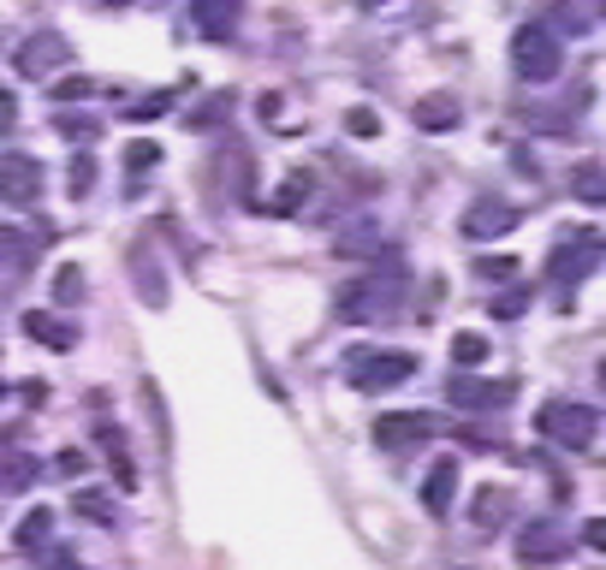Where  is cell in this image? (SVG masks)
<instances>
[{
    "label": "cell",
    "instance_id": "obj_1",
    "mask_svg": "<svg viewBox=\"0 0 606 570\" xmlns=\"http://www.w3.org/2000/svg\"><path fill=\"white\" fill-rule=\"evenodd\" d=\"M512 66L523 84H553L565 66V48L559 36H553V24H523V30L512 36Z\"/></svg>",
    "mask_w": 606,
    "mask_h": 570
},
{
    "label": "cell",
    "instance_id": "obj_2",
    "mask_svg": "<svg viewBox=\"0 0 606 570\" xmlns=\"http://www.w3.org/2000/svg\"><path fill=\"white\" fill-rule=\"evenodd\" d=\"M535 428H541V440H553V446H565V452H589L595 446L601 416L589 410V404H577V398H553V404H541Z\"/></svg>",
    "mask_w": 606,
    "mask_h": 570
},
{
    "label": "cell",
    "instance_id": "obj_3",
    "mask_svg": "<svg viewBox=\"0 0 606 570\" xmlns=\"http://www.w3.org/2000/svg\"><path fill=\"white\" fill-rule=\"evenodd\" d=\"M416 375V357L411 351H351L345 357V380L357 392H387V387H404V380Z\"/></svg>",
    "mask_w": 606,
    "mask_h": 570
},
{
    "label": "cell",
    "instance_id": "obj_4",
    "mask_svg": "<svg viewBox=\"0 0 606 570\" xmlns=\"http://www.w3.org/2000/svg\"><path fill=\"white\" fill-rule=\"evenodd\" d=\"M404 303V280H351L345 291H339V315L345 321H387Z\"/></svg>",
    "mask_w": 606,
    "mask_h": 570
},
{
    "label": "cell",
    "instance_id": "obj_5",
    "mask_svg": "<svg viewBox=\"0 0 606 570\" xmlns=\"http://www.w3.org/2000/svg\"><path fill=\"white\" fill-rule=\"evenodd\" d=\"M595 268H601V232H565V244L547 256L553 286H583Z\"/></svg>",
    "mask_w": 606,
    "mask_h": 570
},
{
    "label": "cell",
    "instance_id": "obj_6",
    "mask_svg": "<svg viewBox=\"0 0 606 570\" xmlns=\"http://www.w3.org/2000/svg\"><path fill=\"white\" fill-rule=\"evenodd\" d=\"M517 220H523V208H517V202H505V197H476L470 208H464L458 232H464V238H505Z\"/></svg>",
    "mask_w": 606,
    "mask_h": 570
},
{
    "label": "cell",
    "instance_id": "obj_7",
    "mask_svg": "<svg viewBox=\"0 0 606 570\" xmlns=\"http://www.w3.org/2000/svg\"><path fill=\"white\" fill-rule=\"evenodd\" d=\"M36 197H42V161L0 155V202H12V208H36Z\"/></svg>",
    "mask_w": 606,
    "mask_h": 570
},
{
    "label": "cell",
    "instance_id": "obj_8",
    "mask_svg": "<svg viewBox=\"0 0 606 570\" xmlns=\"http://www.w3.org/2000/svg\"><path fill=\"white\" fill-rule=\"evenodd\" d=\"M434 416H422V410H393V416H381L375 422V446L381 452H404V446H422V440H434Z\"/></svg>",
    "mask_w": 606,
    "mask_h": 570
},
{
    "label": "cell",
    "instance_id": "obj_9",
    "mask_svg": "<svg viewBox=\"0 0 606 570\" xmlns=\"http://www.w3.org/2000/svg\"><path fill=\"white\" fill-rule=\"evenodd\" d=\"M446 398L458 404V410H505V404L517 398V380H470V375H458L446 387Z\"/></svg>",
    "mask_w": 606,
    "mask_h": 570
},
{
    "label": "cell",
    "instance_id": "obj_10",
    "mask_svg": "<svg viewBox=\"0 0 606 570\" xmlns=\"http://www.w3.org/2000/svg\"><path fill=\"white\" fill-rule=\"evenodd\" d=\"M559 553H565V523L535 517V523L517 529V559H523V565H553Z\"/></svg>",
    "mask_w": 606,
    "mask_h": 570
},
{
    "label": "cell",
    "instance_id": "obj_11",
    "mask_svg": "<svg viewBox=\"0 0 606 570\" xmlns=\"http://www.w3.org/2000/svg\"><path fill=\"white\" fill-rule=\"evenodd\" d=\"M66 60H72V48L60 42L54 30L30 36V42L18 48V72H24V78H48V72H60V66H66Z\"/></svg>",
    "mask_w": 606,
    "mask_h": 570
},
{
    "label": "cell",
    "instance_id": "obj_12",
    "mask_svg": "<svg viewBox=\"0 0 606 570\" xmlns=\"http://www.w3.org/2000/svg\"><path fill=\"white\" fill-rule=\"evenodd\" d=\"M452 493H458V458H440L422 476V511L428 517H452Z\"/></svg>",
    "mask_w": 606,
    "mask_h": 570
},
{
    "label": "cell",
    "instance_id": "obj_13",
    "mask_svg": "<svg viewBox=\"0 0 606 570\" xmlns=\"http://www.w3.org/2000/svg\"><path fill=\"white\" fill-rule=\"evenodd\" d=\"M191 18H197V30L209 36V42H232V36H238V18H244V12H238L232 0H197Z\"/></svg>",
    "mask_w": 606,
    "mask_h": 570
},
{
    "label": "cell",
    "instance_id": "obj_14",
    "mask_svg": "<svg viewBox=\"0 0 606 570\" xmlns=\"http://www.w3.org/2000/svg\"><path fill=\"white\" fill-rule=\"evenodd\" d=\"M96 446L108 452L113 487H125V493H131V487H137V464H131V452H125V434H119L113 422H101V428H96Z\"/></svg>",
    "mask_w": 606,
    "mask_h": 570
},
{
    "label": "cell",
    "instance_id": "obj_15",
    "mask_svg": "<svg viewBox=\"0 0 606 570\" xmlns=\"http://www.w3.org/2000/svg\"><path fill=\"white\" fill-rule=\"evenodd\" d=\"M24 333H30L36 345H48V351H78V327H72V321H60V315L30 309V315H24Z\"/></svg>",
    "mask_w": 606,
    "mask_h": 570
},
{
    "label": "cell",
    "instance_id": "obj_16",
    "mask_svg": "<svg viewBox=\"0 0 606 570\" xmlns=\"http://www.w3.org/2000/svg\"><path fill=\"white\" fill-rule=\"evenodd\" d=\"M512 511H517V493H512V487H476V499H470V523L500 529Z\"/></svg>",
    "mask_w": 606,
    "mask_h": 570
},
{
    "label": "cell",
    "instance_id": "obj_17",
    "mask_svg": "<svg viewBox=\"0 0 606 570\" xmlns=\"http://www.w3.org/2000/svg\"><path fill=\"white\" fill-rule=\"evenodd\" d=\"M458 119H464L458 96H422V101H416V125H422V131H452Z\"/></svg>",
    "mask_w": 606,
    "mask_h": 570
},
{
    "label": "cell",
    "instance_id": "obj_18",
    "mask_svg": "<svg viewBox=\"0 0 606 570\" xmlns=\"http://www.w3.org/2000/svg\"><path fill=\"white\" fill-rule=\"evenodd\" d=\"M48 535H54V511H48V505H36V511L18 517V535H12V541H18L24 553H36V547H48Z\"/></svg>",
    "mask_w": 606,
    "mask_h": 570
},
{
    "label": "cell",
    "instance_id": "obj_19",
    "mask_svg": "<svg viewBox=\"0 0 606 570\" xmlns=\"http://www.w3.org/2000/svg\"><path fill=\"white\" fill-rule=\"evenodd\" d=\"M36 476H42V464H36V458H24V452H18V458H7V464H0V493H24Z\"/></svg>",
    "mask_w": 606,
    "mask_h": 570
},
{
    "label": "cell",
    "instance_id": "obj_20",
    "mask_svg": "<svg viewBox=\"0 0 606 570\" xmlns=\"http://www.w3.org/2000/svg\"><path fill=\"white\" fill-rule=\"evenodd\" d=\"M131 268L143 274V303H149V309H167V280H161V268L149 262V250H143V256H131Z\"/></svg>",
    "mask_w": 606,
    "mask_h": 570
},
{
    "label": "cell",
    "instance_id": "obj_21",
    "mask_svg": "<svg viewBox=\"0 0 606 570\" xmlns=\"http://www.w3.org/2000/svg\"><path fill=\"white\" fill-rule=\"evenodd\" d=\"M36 256V238L12 232V226H0V268H24V262Z\"/></svg>",
    "mask_w": 606,
    "mask_h": 570
},
{
    "label": "cell",
    "instance_id": "obj_22",
    "mask_svg": "<svg viewBox=\"0 0 606 570\" xmlns=\"http://www.w3.org/2000/svg\"><path fill=\"white\" fill-rule=\"evenodd\" d=\"M72 511H78V517H96V523H119V511H113V499H108V493H96V487H84L78 493V499H72Z\"/></svg>",
    "mask_w": 606,
    "mask_h": 570
},
{
    "label": "cell",
    "instance_id": "obj_23",
    "mask_svg": "<svg viewBox=\"0 0 606 570\" xmlns=\"http://www.w3.org/2000/svg\"><path fill=\"white\" fill-rule=\"evenodd\" d=\"M303 197H310V173H292V179L280 185V197H274L268 208H274V214H298V208H303Z\"/></svg>",
    "mask_w": 606,
    "mask_h": 570
},
{
    "label": "cell",
    "instance_id": "obj_24",
    "mask_svg": "<svg viewBox=\"0 0 606 570\" xmlns=\"http://www.w3.org/2000/svg\"><path fill=\"white\" fill-rule=\"evenodd\" d=\"M452 363H458V369H476V363H488V339H482V333H458V339H452Z\"/></svg>",
    "mask_w": 606,
    "mask_h": 570
},
{
    "label": "cell",
    "instance_id": "obj_25",
    "mask_svg": "<svg viewBox=\"0 0 606 570\" xmlns=\"http://www.w3.org/2000/svg\"><path fill=\"white\" fill-rule=\"evenodd\" d=\"M54 303H66V309L84 303V268H60L54 274Z\"/></svg>",
    "mask_w": 606,
    "mask_h": 570
},
{
    "label": "cell",
    "instance_id": "obj_26",
    "mask_svg": "<svg viewBox=\"0 0 606 570\" xmlns=\"http://www.w3.org/2000/svg\"><path fill=\"white\" fill-rule=\"evenodd\" d=\"M66 185H72V197H90V190H96V155H72Z\"/></svg>",
    "mask_w": 606,
    "mask_h": 570
},
{
    "label": "cell",
    "instance_id": "obj_27",
    "mask_svg": "<svg viewBox=\"0 0 606 570\" xmlns=\"http://www.w3.org/2000/svg\"><path fill=\"white\" fill-rule=\"evenodd\" d=\"M571 190L583 202H601V161H583V167L571 173Z\"/></svg>",
    "mask_w": 606,
    "mask_h": 570
},
{
    "label": "cell",
    "instance_id": "obj_28",
    "mask_svg": "<svg viewBox=\"0 0 606 570\" xmlns=\"http://www.w3.org/2000/svg\"><path fill=\"white\" fill-rule=\"evenodd\" d=\"M155 161H161L155 143H131V149H125V173H131V179H137V173H149Z\"/></svg>",
    "mask_w": 606,
    "mask_h": 570
},
{
    "label": "cell",
    "instance_id": "obj_29",
    "mask_svg": "<svg viewBox=\"0 0 606 570\" xmlns=\"http://www.w3.org/2000/svg\"><path fill=\"white\" fill-rule=\"evenodd\" d=\"M476 274H482V280H517V262L512 256H476Z\"/></svg>",
    "mask_w": 606,
    "mask_h": 570
},
{
    "label": "cell",
    "instance_id": "obj_30",
    "mask_svg": "<svg viewBox=\"0 0 606 570\" xmlns=\"http://www.w3.org/2000/svg\"><path fill=\"white\" fill-rule=\"evenodd\" d=\"M167 107H173L167 96H149V101H131V107H125V119H131V125H137V119H161Z\"/></svg>",
    "mask_w": 606,
    "mask_h": 570
},
{
    "label": "cell",
    "instance_id": "obj_31",
    "mask_svg": "<svg viewBox=\"0 0 606 570\" xmlns=\"http://www.w3.org/2000/svg\"><path fill=\"white\" fill-rule=\"evenodd\" d=\"M60 131L78 137V143H90V137L101 131V119H78V113H60Z\"/></svg>",
    "mask_w": 606,
    "mask_h": 570
},
{
    "label": "cell",
    "instance_id": "obj_32",
    "mask_svg": "<svg viewBox=\"0 0 606 570\" xmlns=\"http://www.w3.org/2000/svg\"><path fill=\"white\" fill-rule=\"evenodd\" d=\"M345 125H351V137H375V131H381V119H375L369 107H351V113H345Z\"/></svg>",
    "mask_w": 606,
    "mask_h": 570
},
{
    "label": "cell",
    "instance_id": "obj_33",
    "mask_svg": "<svg viewBox=\"0 0 606 570\" xmlns=\"http://www.w3.org/2000/svg\"><path fill=\"white\" fill-rule=\"evenodd\" d=\"M84 96H90V78H66L54 90V101H66V107H72V101H84Z\"/></svg>",
    "mask_w": 606,
    "mask_h": 570
},
{
    "label": "cell",
    "instance_id": "obj_34",
    "mask_svg": "<svg viewBox=\"0 0 606 570\" xmlns=\"http://www.w3.org/2000/svg\"><path fill=\"white\" fill-rule=\"evenodd\" d=\"M523 309H529V291H505L494 303V315H523Z\"/></svg>",
    "mask_w": 606,
    "mask_h": 570
},
{
    "label": "cell",
    "instance_id": "obj_35",
    "mask_svg": "<svg viewBox=\"0 0 606 570\" xmlns=\"http://www.w3.org/2000/svg\"><path fill=\"white\" fill-rule=\"evenodd\" d=\"M84 464H90L84 452H60V458H54V470H60V476H84Z\"/></svg>",
    "mask_w": 606,
    "mask_h": 570
},
{
    "label": "cell",
    "instance_id": "obj_36",
    "mask_svg": "<svg viewBox=\"0 0 606 570\" xmlns=\"http://www.w3.org/2000/svg\"><path fill=\"white\" fill-rule=\"evenodd\" d=\"M583 541H589V547H606V529H601V517H589V529H583Z\"/></svg>",
    "mask_w": 606,
    "mask_h": 570
}]
</instances>
